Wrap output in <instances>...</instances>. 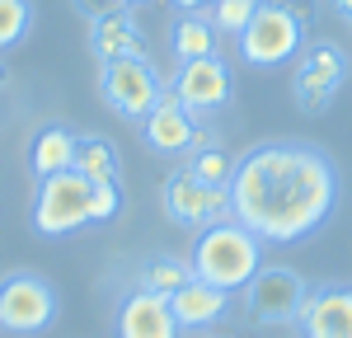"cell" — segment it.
Returning a JSON list of instances; mask_svg holds the SVG:
<instances>
[{
  "mask_svg": "<svg viewBox=\"0 0 352 338\" xmlns=\"http://www.w3.org/2000/svg\"><path fill=\"white\" fill-rule=\"evenodd\" d=\"M310 296V282L287 263H263L244 286V310L254 324H296L300 306Z\"/></svg>",
  "mask_w": 352,
  "mask_h": 338,
  "instance_id": "52a82bcc",
  "label": "cell"
},
{
  "mask_svg": "<svg viewBox=\"0 0 352 338\" xmlns=\"http://www.w3.org/2000/svg\"><path fill=\"white\" fill-rule=\"evenodd\" d=\"M348 80V56L338 43H310L300 52L296 71H292V94H296V109L320 117L333 104V94Z\"/></svg>",
  "mask_w": 352,
  "mask_h": 338,
  "instance_id": "9c48e42d",
  "label": "cell"
},
{
  "mask_svg": "<svg viewBox=\"0 0 352 338\" xmlns=\"http://www.w3.org/2000/svg\"><path fill=\"white\" fill-rule=\"evenodd\" d=\"M258 5H263V0H212V14H207V19H212L217 33H235V38H240Z\"/></svg>",
  "mask_w": 352,
  "mask_h": 338,
  "instance_id": "7402d4cb",
  "label": "cell"
},
{
  "mask_svg": "<svg viewBox=\"0 0 352 338\" xmlns=\"http://www.w3.org/2000/svg\"><path fill=\"white\" fill-rule=\"evenodd\" d=\"M5 84H10V66L0 61V89H5Z\"/></svg>",
  "mask_w": 352,
  "mask_h": 338,
  "instance_id": "83f0119b",
  "label": "cell"
},
{
  "mask_svg": "<svg viewBox=\"0 0 352 338\" xmlns=\"http://www.w3.org/2000/svg\"><path fill=\"white\" fill-rule=\"evenodd\" d=\"M300 47H305V19L282 0H263L240 33V61L258 66V71L287 66Z\"/></svg>",
  "mask_w": 352,
  "mask_h": 338,
  "instance_id": "3957f363",
  "label": "cell"
},
{
  "mask_svg": "<svg viewBox=\"0 0 352 338\" xmlns=\"http://www.w3.org/2000/svg\"><path fill=\"white\" fill-rule=\"evenodd\" d=\"M184 282H192V263L179 254H146L136 263V286L155 291V296H174Z\"/></svg>",
  "mask_w": 352,
  "mask_h": 338,
  "instance_id": "ac0fdd59",
  "label": "cell"
},
{
  "mask_svg": "<svg viewBox=\"0 0 352 338\" xmlns=\"http://www.w3.org/2000/svg\"><path fill=\"white\" fill-rule=\"evenodd\" d=\"M338 165L310 141H263L235 155L230 221L263 245H296L315 235L338 207Z\"/></svg>",
  "mask_w": 352,
  "mask_h": 338,
  "instance_id": "6da1fadb",
  "label": "cell"
},
{
  "mask_svg": "<svg viewBox=\"0 0 352 338\" xmlns=\"http://www.w3.org/2000/svg\"><path fill=\"white\" fill-rule=\"evenodd\" d=\"M76 10H80L85 19H94V14H104V10H118V0H76Z\"/></svg>",
  "mask_w": 352,
  "mask_h": 338,
  "instance_id": "cb8c5ba5",
  "label": "cell"
},
{
  "mask_svg": "<svg viewBox=\"0 0 352 338\" xmlns=\"http://www.w3.org/2000/svg\"><path fill=\"white\" fill-rule=\"evenodd\" d=\"M122 212V183H94L89 188V225H109Z\"/></svg>",
  "mask_w": 352,
  "mask_h": 338,
  "instance_id": "603a6c76",
  "label": "cell"
},
{
  "mask_svg": "<svg viewBox=\"0 0 352 338\" xmlns=\"http://www.w3.org/2000/svg\"><path fill=\"white\" fill-rule=\"evenodd\" d=\"M33 19H38V5L33 0H0V52L19 47L28 33H33Z\"/></svg>",
  "mask_w": 352,
  "mask_h": 338,
  "instance_id": "44dd1931",
  "label": "cell"
},
{
  "mask_svg": "<svg viewBox=\"0 0 352 338\" xmlns=\"http://www.w3.org/2000/svg\"><path fill=\"white\" fill-rule=\"evenodd\" d=\"M333 10H338V14H348V19H352V0H333Z\"/></svg>",
  "mask_w": 352,
  "mask_h": 338,
  "instance_id": "4316f807",
  "label": "cell"
},
{
  "mask_svg": "<svg viewBox=\"0 0 352 338\" xmlns=\"http://www.w3.org/2000/svg\"><path fill=\"white\" fill-rule=\"evenodd\" d=\"M118 338H179V319L169 310V296H155V291H141L132 286L118 306V319H113Z\"/></svg>",
  "mask_w": 352,
  "mask_h": 338,
  "instance_id": "7c38bea8",
  "label": "cell"
},
{
  "mask_svg": "<svg viewBox=\"0 0 352 338\" xmlns=\"http://www.w3.org/2000/svg\"><path fill=\"white\" fill-rule=\"evenodd\" d=\"M174 99L184 104V109L202 122V117H212L230 104V94H235V76H230V66H226V56L212 52V56H197V61H184L179 71H174Z\"/></svg>",
  "mask_w": 352,
  "mask_h": 338,
  "instance_id": "30bf717a",
  "label": "cell"
},
{
  "mask_svg": "<svg viewBox=\"0 0 352 338\" xmlns=\"http://www.w3.org/2000/svg\"><path fill=\"white\" fill-rule=\"evenodd\" d=\"M89 179H80L76 169H61L38 179V193H33V230L38 235H76L89 225Z\"/></svg>",
  "mask_w": 352,
  "mask_h": 338,
  "instance_id": "8992f818",
  "label": "cell"
},
{
  "mask_svg": "<svg viewBox=\"0 0 352 338\" xmlns=\"http://www.w3.org/2000/svg\"><path fill=\"white\" fill-rule=\"evenodd\" d=\"M188 263H192L197 282H212V286L235 296L263 268V240L254 230H244L240 221H217L207 230H197V245H192Z\"/></svg>",
  "mask_w": 352,
  "mask_h": 338,
  "instance_id": "7a4b0ae2",
  "label": "cell"
},
{
  "mask_svg": "<svg viewBox=\"0 0 352 338\" xmlns=\"http://www.w3.org/2000/svg\"><path fill=\"white\" fill-rule=\"evenodd\" d=\"M76 146H80V132L66 127V122L38 127L33 141H28V174H33V179H47V174L71 169L76 165Z\"/></svg>",
  "mask_w": 352,
  "mask_h": 338,
  "instance_id": "2e32d148",
  "label": "cell"
},
{
  "mask_svg": "<svg viewBox=\"0 0 352 338\" xmlns=\"http://www.w3.org/2000/svg\"><path fill=\"white\" fill-rule=\"evenodd\" d=\"M169 310H174V319H179V329H212L226 319V310H230V291H221L212 282H184L174 296H169Z\"/></svg>",
  "mask_w": 352,
  "mask_h": 338,
  "instance_id": "9a60e30c",
  "label": "cell"
},
{
  "mask_svg": "<svg viewBox=\"0 0 352 338\" xmlns=\"http://www.w3.org/2000/svg\"><path fill=\"white\" fill-rule=\"evenodd\" d=\"M164 76L151 66V56H122L99 66V94L122 122H141L146 113L164 99Z\"/></svg>",
  "mask_w": 352,
  "mask_h": 338,
  "instance_id": "5b68a950",
  "label": "cell"
},
{
  "mask_svg": "<svg viewBox=\"0 0 352 338\" xmlns=\"http://www.w3.org/2000/svg\"><path fill=\"white\" fill-rule=\"evenodd\" d=\"M85 38H89V56L99 66L122 61V56H146V33L132 19V10H104V14H94Z\"/></svg>",
  "mask_w": 352,
  "mask_h": 338,
  "instance_id": "4fadbf2b",
  "label": "cell"
},
{
  "mask_svg": "<svg viewBox=\"0 0 352 338\" xmlns=\"http://www.w3.org/2000/svg\"><path fill=\"white\" fill-rule=\"evenodd\" d=\"M141 5H151V0H118V10H141Z\"/></svg>",
  "mask_w": 352,
  "mask_h": 338,
  "instance_id": "484cf974",
  "label": "cell"
},
{
  "mask_svg": "<svg viewBox=\"0 0 352 338\" xmlns=\"http://www.w3.org/2000/svg\"><path fill=\"white\" fill-rule=\"evenodd\" d=\"M56 310H61V296L43 273L14 268V273L0 278V334L33 338L43 329H52Z\"/></svg>",
  "mask_w": 352,
  "mask_h": 338,
  "instance_id": "277c9868",
  "label": "cell"
},
{
  "mask_svg": "<svg viewBox=\"0 0 352 338\" xmlns=\"http://www.w3.org/2000/svg\"><path fill=\"white\" fill-rule=\"evenodd\" d=\"M160 207L174 225L207 230L217 221H230V188H212V183L192 179L188 169H174V174H164V183H160Z\"/></svg>",
  "mask_w": 352,
  "mask_h": 338,
  "instance_id": "ba28073f",
  "label": "cell"
},
{
  "mask_svg": "<svg viewBox=\"0 0 352 338\" xmlns=\"http://www.w3.org/2000/svg\"><path fill=\"white\" fill-rule=\"evenodd\" d=\"M202 137H207V127L174 99V89H164V99L141 117V141H146V150H151V155H164V160L192 155Z\"/></svg>",
  "mask_w": 352,
  "mask_h": 338,
  "instance_id": "8fae6325",
  "label": "cell"
},
{
  "mask_svg": "<svg viewBox=\"0 0 352 338\" xmlns=\"http://www.w3.org/2000/svg\"><path fill=\"white\" fill-rule=\"evenodd\" d=\"M169 5H174V10H207L212 0H169Z\"/></svg>",
  "mask_w": 352,
  "mask_h": 338,
  "instance_id": "d4e9b609",
  "label": "cell"
},
{
  "mask_svg": "<svg viewBox=\"0 0 352 338\" xmlns=\"http://www.w3.org/2000/svg\"><path fill=\"white\" fill-rule=\"evenodd\" d=\"M76 174L89 183H122V155L109 137H80L76 146Z\"/></svg>",
  "mask_w": 352,
  "mask_h": 338,
  "instance_id": "d6986e66",
  "label": "cell"
},
{
  "mask_svg": "<svg viewBox=\"0 0 352 338\" xmlns=\"http://www.w3.org/2000/svg\"><path fill=\"white\" fill-rule=\"evenodd\" d=\"M296 324L300 338H352V286H315Z\"/></svg>",
  "mask_w": 352,
  "mask_h": 338,
  "instance_id": "5bb4252c",
  "label": "cell"
},
{
  "mask_svg": "<svg viewBox=\"0 0 352 338\" xmlns=\"http://www.w3.org/2000/svg\"><path fill=\"white\" fill-rule=\"evenodd\" d=\"M192 179H202V183H212V188H230V174H235V155L221 146L212 132L197 141V150L188 155V165H184Z\"/></svg>",
  "mask_w": 352,
  "mask_h": 338,
  "instance_id": "ffe728a7",
  "label": "cell"
},
{
  "mask_svg": "<svg viewBox=\"0 0 352 338\" xmlns=\"http://www.w3.org/2000/svg\"><path fill=\"white\" fill-rule=\"evenodd\" d=\"M217 28H212V19L202 14V10H184L179 19H174V28H169V52H174V61L184 66V61H197V56H212L217 52Z\"/></svg>",
  "mask_w": 352,
  "mask_h": 338,
  "instance_id": "e0dca14e",
  "label": "cell"
}]
</instances>
